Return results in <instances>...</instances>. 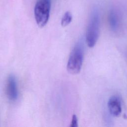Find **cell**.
I'll list each match as a JSON object with an SVG mask.
<instances>
[{"instance_id":"3957f363","label":"cell","mask_w":127,"mask_h":127,"mask_svg":"<svg viewBox=\"0 0 127 127\" xmlns=\"http://www.w3.org/2000/svg\"><path fill=\"white\" fill-rule=\"evenodd\" d=\"M51 8V0H38L34 8L35 18L37 25L43 27L48 21Z\"/></svg>"},{"instance_id":"6da1fadb","label":"cell","mask_w":127,"mask_h":127,"mask_svg":"<svg viewBox=\"0 0 127 127\" xmlns=\"http://www.w3.org/2000/svg\"><path fill=\"white\" fill-rule=\"evenodd\" d=\"M83 60V46L82 43L78 42L73 48L69 56L67 70L72 74L78 73L81 68Z\"/></svg>"},{"instance_id":"52a82bcc","label":"cell","mask_w":127,"mask_h":127,"mask_svg":"<svg viewBox=\"0 0 127 127\" xmlns=\"http://www.w3.org/2000/svg\"><path fill=\"white\" fill-rule=\"evenodd\" d=\"M72 18V16L71 12L69 11L66 12L64 14L61 20L62 26L63 27H65L68 25L71 22Z\"/></svg>"},{"instance_id":"8992f818","label":"cell","mask_w":127,"mask_h":127,"mask_svg":"<svg viewBox=\"0 0 127 127\" xmlns=\"http://www.w3.org/2000/svg\"><path fill=\"white\" fill-rule=\"evenodd\" d=\"M109 22L111 30L116 32L118 30L120 26L119 17L117 12L114 10H112L109 15Z\"/></svg>"},{"instance_id":"5b68a950","label":"cell","mask_w":127,"mask_h":127,"mask_svg":"<svg viewBox=\"0 0 127 127\" xmlns=\"http://www.w3.org/2000/svg\"><path fill=\"white\" fill-rule=\"evenodd\" d=\"M108 108L112 116H119L122 112L121 103L120 99L117 96L112 97L108 102Z\"/></svg>"},{"instance_id":"7a4b0ae2","label":"cell","mask_w":127,"mask_h":127,"mask_svg":"<svg viewBox=\"0 0 127 127\" xmlns=\"http://www.w3.org/2000/svg\"><path fill=\"white\" fill-rule=\"evenodd\" d=\"M100 18L97 11L94 10L92 12L86 33V41L88 46L93 47L96 44L99 35Z\"/></svg>"},{"instance_id":"277c9868","label":"cell","mask_w":127,"mask_h":127,"mask_svg":"<svg viewBox=\"0 0 127 127\" xmlns=\"http://www.w3.org/2000/svg\"><path fill=\"white\" fill-rule=\"evenodd\" d=\"M6 93L8 98L11 101H15L17 99L18 91L15 77L10 74L7 78L6 86Z\"/></svg>"},{"instance_id":"ba28073f","label":"cell","mask_w":127,"mask_h":127,"mask_svg":"<svg viewBox=\"0 0 127 127\" xmlns=\"http://www.w3.org/2000/svg\"><path fill=\"white\" fill-rule=\"evenodd\" d=\"M70 127H78L77 118L75 115H73L72 117V120L71 122V124L70 125Z\"/></svg>"}]
</instances>
